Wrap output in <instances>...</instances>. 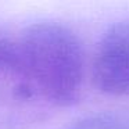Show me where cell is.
<instances>
[{"label": "cell", "instance_id": "obj_1", "mask_svg": "<svg viewBox=\"0 0 129 129\" xmlns=\"http://www.w3.org/2000/svg\"><path fill=\"white\" fill-rule=\"evenodd\" d=\"M83 49L68 26L35 22L17 40L15 76L26 90L56 106H71L83 82Z\"/></svg>", "mask_w": 129, "mask_h": 129}, {"label": "cell", "instance_id": "obj_2", "mask_svg": "<svg viewBox=\"0 0 129 129\" xmlns=\"http://www.w3.org/2000/svg\"><path fill=\"white\" fill-rule=\"evenodd\" d=\"M92 71L100 92L118 97L129 94V21L114 24L103 35Z\"/></svg>", "mask_w": 129, "mask_h": 129}, {"label": "cell", "instance_id": "obj_3", "mask_svg": "<svg viewBox=\"0 0 129 129\" xmlns=\"http://www.w3.org/2000/svg\"><path fill=\"white\" fill-rule=\"evenodd\" d=\"M67 129H129V119L112 114H94L75 121Z\"/></svg>", "mask_w": 129, "mask_h": 129}, {"label": "cell", "instance_id": "obj_4", "mask_svg": "<svg viewBox=\"0 0 129 129\" xmlns=\"http://www.w3.org/2000/svg\"><path fill=\"white\" fill-rule=\"evenodd\" d=\"M17 67V42H11L0 34V71L15 75Z\"/></svg>", "mask_w": 129, "mask_h": 129}]
</instances>
